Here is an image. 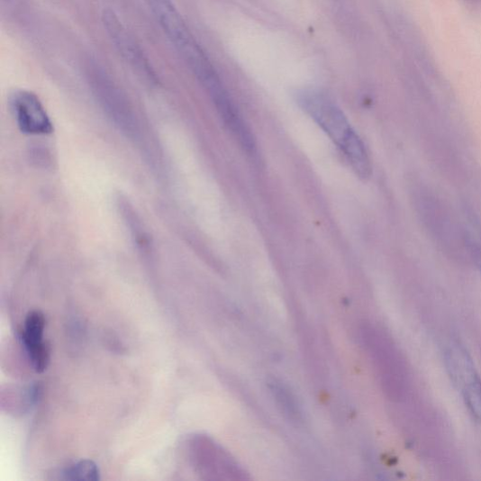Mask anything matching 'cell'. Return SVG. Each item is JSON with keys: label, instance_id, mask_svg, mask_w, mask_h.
Wrapping results in <instances>:
<instances>
[{"label": "cell", "instance_id": "cell-10", "mask_svg": "<svg viewBox=\"0 0 481 481\" xmlns=\"http://www.w3.org/2000/svg\"><path fill=\"white\" fill-rule=\"evenodd\" d=\"M61 478L72 481H98L101 473L98 466L91 460H83L65 468Z\"/></svg>", "mask_w": 481, "mask_h": 481}, {"label": "cell", "instance_id": "cell-5", "mask_svg": "<svg viewBox=\"0 0 481 481\" xmlns=\"http://www.w3.org/2000/svg\"><path fill=\"white\" fill-rule=\"evenodd\" d=\"M104 23L115 47L122 56L139 72L150 79H155L154 71L142 52L137 41L123 26L117 15L112 11L104 14Z\"/></svg>", "mask_w": 481, "mask_h": 481}, {"label": "cell", "instance_id": "cell-8", "mask_svg": "<svg viewBox=\"0 0 481 481\" xmlns=\"http://www.w3.org/2000/svg\"><path fill=\"white\" fill-rule=\"evenodd\" d=\"M268 387L277 408L284 417L292 422H300L302 412L294 391L286 383L277 379L270 380Z\"/></svg>", "mask_w": 481, "mask_h": 481}, {"label": "cell", "instance_id": "cell-7", "mask_svg": "<svg viewBox=\"0 0 481 481\" xmlns=\"http://www.w3.org/2000/svg\"><path fill=\"white\" fill-rule=\"evenodd\" d=\"M445 365L452 383L462 389L476 375L474 361L466 348L458 342H450L444 354Z\"/></svg>", "mask_w": 481, "mask_h": 481}, {"label": "cell", "instance_id": "cell-9", "mask_svg": "<svg viewBox=\"0 0 481 481\" xmlns=\"http://www.w3.org/2000/svg\"><path fill=\"white\" fill-rule=\"evenodd\" d=\"M46 318L40 312L31 313L25 322L24 332L22 334L25 349L41 345L43 342V333H45Z\"/></svg>", "mask_w": 481, "mask_h": 481}, {"label": "cell", "instance_id": "cell-1", "mask_svg": "<svg viewBox=\"0 0 481 481\" xmlns=\"http://www.w3.org/2000/svg\"><path fill=\"white\" fill-rule=\"evenodd\" d=\"M296 101L341 150L358 177L364 180L369 178L373 168L367 149L340 107L330 96L316 90L298 92Z\"/></svg>", "mask_w": 481, "mask_h": 481}, {"label": "cell", "instance_id": "cell-6", "mask_svg": "<svg viewBox=\"0 0 481 481\" xmlns=\"http://www.w3.org/2000/svg\"><path fill=\"white\" fill-rule=\"evenodd\" d=\"M199 446L198 461L209 475L220 476L221 479H246L245 472L220 446L204 440Z\"/></svg>", "mask_w": 481, "mask_h": 481}, {"label": "cell", "instance_id": "cell-4", "mask_svg": "<svg viewBox=\"0 0 481 481\" xmlns=\"http://www.w3.org/2000/svg\"><path fill=\"white\" fill-rule=\"evenodd\" d=\"M100 104L113 123L130 139L139 138L140 127L133 109L112 84L101 83L96 86Z\"/></svg>", "mask_w": 481, "mask_h": 481}, {"label": "cell", "instance_id": "cell-11", "mask_svg": "<svg viewBox=\"0 0 481 481\" xmlns=\"http://www.w3.org/2000/svg\"><path fill=\"white\" fill-rule=\"evenodd\" d=\"M461 390L466 405L474 417L481 421V378L479 376L476 375Z\"/></svg>", "mask_w": 481, "mask_h": 481}, {"label": "cell", "instance_id": "cell-12", "mask_svg": "<svg viewBox=\"0 0 481 481\" xmlns=\"http://www.w3.org/2000/svg\"><path fill=\"white\" fill-rule=\"evenodd\" d=\"M29 358L37 373H43L47 369L50 360V347L47 343L26 349Z\"/></svg>", "mask_w": 481, "mask_h": 481}, {"label": "cell", "instance_id": "cell-3", "mask_svg": "<svg viewBox=\"0 0 481 481\" xmlns=\"http://www.w3.org/2000/svg\"><path fill=\"white\" fill-rule=\"evenodd\" d=\"M10 107L22 133L47 136L53 132V123L40 99L29 91H15Z\"/></svg>", "mask_w": 481, "mask_h": 481}, {"label": "cell", "instance_id": "cell-2", "mask_svg": "<svg viewBox=\"0 0 481 481\" xmlns=\"http://www.w3.org/2000/svg\"><path fill=\"white\" fill-rule=\"evenodd\" d=\"M362 334L368 351L378 370L384 390L391 398L399 397L402 376L400 360L395 346L375 326L364 325Z\"/></svg>", "mask_w": 481, "mask_h": 481}]
</instances>
